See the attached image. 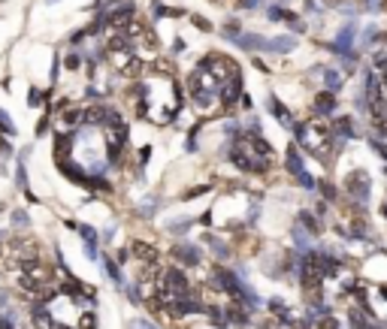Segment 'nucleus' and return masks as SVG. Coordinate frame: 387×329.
<instances>
[{"label": "nucleus", "mask_w": 387, "mask_h": 329, "mask_svg": "<svg viewBox=\"0 0 387 329\" xmlns=\"http://www.w3.org/2000/svg\"><path fill=\"white\" fill-rule=\"evenodd\" d=\"M12 224H15V227H27V215H24V212H15V215H12Z\"/></svg>", "instance_id": "dca6fc26"}, {"label": "nucleus", "mask_w": 387, "mask_h": 329, "mask_svg": "<svg viewBox=\"0 0 387 329\" xmlns=\"http://www.w3.org/2000/svg\"><path fill=\"white\" fill-rule=\"evenodd\" d=\"M324 85H327V91H339L342 88V76L336 70H324Z\"/></svg>", "instance_id": "1a4fd4ad"}, {"label": "nucleus", "mask_w": 387, "mask_h": 329, "mask_svg": "<svg viewBox=\"0 0 387 329\" xmlns=\"http://www.w3.org/2000/svg\"><path fill=\"white\" fill-rule=\"evenodd\" d=\"M333 109H336V97H333V91H324V94L315 97V112H318V115H330Z\"/></svg>", "instance_id": "423d86ee"}, {"label": "nucleus", "mask_w": 387, "mask_h": 329, "mask_svg": "<svg viewBox=\"0 0 387 329\" xmlns=\"http://www.w3.org/2000/svg\"><path fill=\"white\" fill-rule=\"evenodd\" d=\"M133 254H136V263H157V251H154V245L133 242Z\"/></svg>", "instance_id": "39448f33"}, {"label": "nucleus", "mask_w": 387, "mask_h": 329, "mask_svg": "<svg viewBox=\"0 0 387 329\" xmlns=\"http://www.w3.org/2000/svg\"><path fill=\"white\" fill-rule=\"evenodd\" d=\"M236 42L242 48H248V51H260V48L266 51V36H260V33H239Z\"/></svg>", "instance_id": "7ed1b4c3"}, {"label": "nucleus", "mask_w": 387, "mask_h": 329, "mask_svg": "<svg viewBox=\"0 0 387 329\" xmlns=\"http://www.w3.org/2000/svg\"><path fill=\"white\" fill-rule=\"evenodd\" d=\"M288 172H294V175L306 172V169H303V160H300V151H297L294 145L288 148Z\"/></svg>", "instance_id": "6e6552de"}, {"label": "nucleus", "mask_w": 387, "mask_h": 329, "mask_svg": "<svg viewBox=\"0 0 387 329\" xmlns=\"http://www.w3.org/2000/svg\"><path fill=\"white\" fill-rule=\"evenodd\" d=\"M297 45L294 36H275V39H266V51H291Z\"/></svg>", "instance_id": "0eeeda50"}, {"label": "nucleus", "mask_w": 387, "mask_h": 329, "mask_svg": "<svg viewBox=\"0 0 387 329\" xmlns=\"http://www.w3.org/2000/svg\"><path fill=\"white\" fill-rule=\"evenodd\" d=\"M330 130H333V136H336L339 142H345V139L354 136V121H351V118H336V121L330 124Z\"/></svg>", "instance_id": "20e7f679"}, {"label": "nucleus", "mask_w": 387, "mask_h": 329, "mask_svg": "<svg viewBox=\"0 0 387 329\" xmlns=\"http://www.w3.org/2000/svg\"><path fill=\"white\" fill-rule=\"evenodd\" d=\"M348 193H351V200H357V203H366V200H369V175H366L363 169H354V172L348 175Z\"/></svg>", "instance_id": "f03ea898"}, {"label": "nucleus", "mask_w": 387, "mask_h": 329, "mask_svg": "<svg viewBox=\"0 0 387 329\" xmlns=\"http://www.w3.org/2000/svg\"><path fill=\"white\" fill-rule=\"evenodd\" d=\"M191 21H194V24H197V27H200V30H212V24H209V21H206V18H203V15H194V18H191Z\"/></svg>", "instance_id": "4468645a"}, {"label": "nucleus", "mask_w": 387, "mask_h": 329, "mask_svg": "<svg viewBox=\"0 0 387 329\" xmlns=\"http://www.w3.org/2000/svg\"><path fill=\"white\" fill-rule=\"evenodd\" d=\"M242 33V27H239V21H230V24H224V36H230V39H236Z\"/></svg>", "instance_id": "ddd939ff"}, {"label": "nucleus", "mask_w": 387, "mask_h": 329, "mask_svg": "<svg viewBox=\"0 0 387 329\" xmlns=\"http://www.w3.org/2000/svg\"><path fill=\"white\" fill-rule=\"evenodd\" d=\"M300 224H303V227H306L309 233H318V221H315V218H312L309 212H303V215H300Z\"/></svg>", "instance_id": "9b49d317"}, {"label": "nucleus", "mask_w": 387, "mask_h": 329, "mask_svg": "<svg viewBox=\"0 0 387 329\" xmlns=\"http://www.w3.org/2000/svg\"><path fill=\"white\" fill-rule=\"evenodd\" d=\"M318 329H339V320H336V317H324Z\"/></svg>", "instance_id": "f3484780"}, {"label": "nucleus", "mask_w": 387, "mask_h": 329, "mask_svg": "<svg viewBox=\"0 0 387 329\" xmlns=\"http://www.w3.org/2000/svg\"><path fill=\"white\" fill-rule=\"evenodd\" d=\"M79 63H82V57H79V51H70V54L64 57V67H67L70 73H76V70H79Z\"/></svg>", "instance_id": "9d476101"}, {"label": "nucleus", "mask_w": 387, "mask_h": 329, "mask_svg": "<svg viewBox=\"0 0 387 329\" xmlns=\"http://www.w3.org/2000/svg\"><path fill=\"white\" fill-rule=\"evenodd\" d=\"M9 154H12V145L6 139H0V157H9Z\"/></svg>", "instance_id": "a211bd4d"}, {"label": "nucleus", "mask_w": 387, "mask_h": 329, "mask_svg": "<svg viewBox=\"0 0 387 329\" xmlns=\"http://www.w3.org/2000/svg\"><path fill=\"white\" fill-rule=\"evenodd\" d=\"M0 130H3L6 136H12V133H15V127H12V121H9V115H6L3 109H0Z\"/></svg>", "instance_id": "f8f14e48"}, {"label": "nucleus", "mask_w": 387, "mask_h": 329, "mask_svg": "<svg viewBox=\"0 0 387 329\" xmlns=\"http://www.w3.org/2000/svg\"><path fill=\"white\" fill-rule=\"evenodd\" d=\"M321 193H324L327 200H336V190H333V184H327V181H321Z\"/></svg>", "instance_id": "2eb2a0df"}, {"label": "nucleus", "mask_w": 387, "mask_h": 329, "mask_svg": "<svg viewBox=\"0 0 387 329\" xmlns=\"http://www.w3.org/2000/svg\"><path fill=\"white\" fill-rule=\"evenodd\" d=\"M294 127H297V136H300L303 148L312 151V154L321 157V160L333 157V151L342 148V142H339V139L333 136V130H330V124L321 121V118H315V121H309V124H294Z\"/></svg>", "instance_id": "f257e3e1"}, {"label": "nucleus", "mask_w": 387, "mask_h": 329, "mask_svg": "<svg viewBox=\"0 0 387 329\" xmlns=\"http://www.w3.org/2000/svg\"><path fill=\"white\" fill-rule=\"evenodd\" d=\"M381 212H384V218H387V203H384V209H381Z\"/></svg>", "instance_id": "6ab92c4d"}]
</instances>
